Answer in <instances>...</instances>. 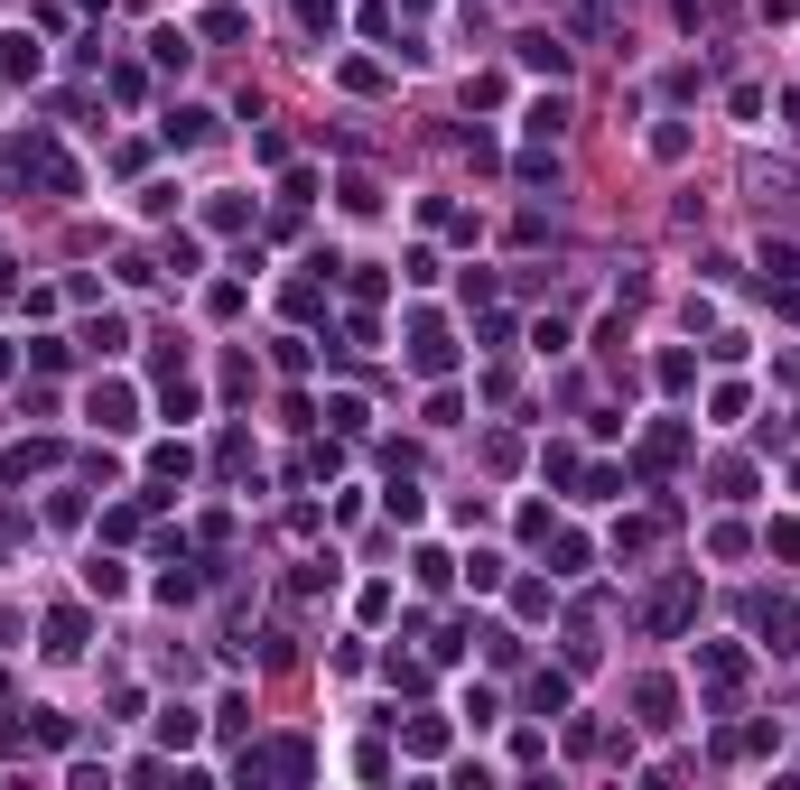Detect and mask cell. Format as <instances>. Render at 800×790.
Masks as SVG:
<instances>
[{"instance_id":"cell-13","label":"cell","mask_w":800,"mask_h":790,"mask_svg":"<svg viewBox=\"0 0 800 790\" xmlns=\"http://www.w3.org/2000/svg\"><path fill=\"white\" fill-rule=\"evenodd\" d=\"M187 465H196L187 446H159V456H149V474H159V484H187Z\"/></svg>"},{"instance_id":"cell-15","label":"cell","mask_w":800,"mask_h":790,"mask_svg":"<svg viewBox=\"0 0 800 790\" xmlns=\"http://www.w3.org/2000/svg\"><path fill=\"white\" fill-rule=\"evenodd\" d=\"M409 753H447V725H437V717H409Z\"/></svg>"},{"instance_id":"cell-12","label":"cell","mask_w":800,"mask_h":790,"mask_svg":"<svg viewBox=\"0 0 800 790\" xmlns=\"http://www.w3.org/2000/svg\"><path fill=\"white\" fill-rule=\"evenodd\" d=\"M466 586H475V595L503 586V559H494V549H475V559H466Z\"/></svg>"},{"instance_id":"cell-16","label":"cell","mask_w":800,"mask_h":790,"mask_svg":"<svg viewBox=\"0 0 800 790\" xmlns=\"http://www.w3.org/2000/svg\"><path fill=\"white\" fill-rule=\"evenodd\" d=\"M763 549H772V559H800V521H772V531H763Z\"/></svg>"},{"instance_id":"cell-7","label":"cell","mask_w":800,"mask_h":790,"mask_svg":"<svg viewBox=\"0 0 800 790\" xmlns=\"http://www.w3.org/2000/svg\"><path fill=\"white\" fill-rule=\"evenodd\" d=\"M689 614V576H670V586L652 595V632H670V623H680Z\"/></svg>"},{"instance_id":"cell-4","label":"cell","mask_w":800,"mask_h":790,"mask_svg":"<svg viewBox=\"0 0 800 790\" xmlns=\"http://www.w3.org/2000/svg\"><path fill=\"white\" fill-rule=\"evenodd\" d=\"M205 130H215V112H205V102H177L168 112V149H196Z\"/></svg>"},{"instance_id":"cell-5","label":"cell","mask_w":800,"mask_h":790,"mask_svg":"<svg viewBox=\"0 0 800 790\" xmlns=\"http://www.w3.org/2000/svg\"><path fill=\"white\" fill-rule=\"evenodd\" d=\"M763 632H772V651H800V604L772 595V604H763Z\"/></svg>"},{"instance_id":"cell-1","label":"cell","mask_w":800,"mask_h":790,"mask_svg":"<svg viewBox=\"0 0 800 790\" xmlns=\"http://www.w3.org/2000/svg\"><path fill=\"white\" fill-rule=\"evenodd\" d=\"M699 679H708L717 698H735V689H744V651H735V642H699Z\"/></svg>"},{"instance_id":"cell-11","label":"cell","mask_w":800,"mask_h":790,"mask_svg":"<svg viewBox=\"0 0 800 790\" xmlns=\"http://www.w3.org/2000/svg\"><path fill=\"white\" fill-rule=\"evenodd\" d=\"M559 121H567V102L550 93V102H531V112H522V130H531V140H559Z\"/></svg>"},{"instance_id":"cell-9","label":"cell","mask_w":800,"mask_h":790,"mask_svg":"<svg viewBox=\"0 0 800 790\" xmlns=\"http://www.w3.org/2000/svg\"><path fill=\"white\" fill-rule=\"evenodd\" d=\"M47 651H57V661H75V651H85V614H57V623H47Z\"/></svg>"},{"instance_id":"cell-6","label":"cell","mask_w":800,"mask_h":790,"mask_svg":"<svg viewBox=\"0 0 800 790\" xmlns=\"http://www.w3.org/2000/svg\"><path fill=\"white\" fill-rule=\"evenodd\" d=\"M522 66H531V75H567V47L531 29V38H522Z\"/></svg>"},{"instance_id":"cell-10","label":"cell","mask_w":800,"mask_h":790,"mask_svg":"<svg viewBox=\"0 0 800 790\" xmlns=\"http://www.w3.org/2000/svg\"><path fill=\"white\" fill-rule=\"evenodd\" d=\"M531 717H567V679H550V670L531 679Z\"/></svg>"},{"instance_id":"cell-14","label":"cell","mask_w":800,"mask_h":790,"mask_svg":"<svg viewBox=\"0 0 800 790\" xmlns=\"http://www.w3.org/2000/svg\"><path fill=\"white\" fill-rule=\"evenodd\" d=\"M345 215H382V187H373V177H345Z\"/></svg>"},{"instance_id":"cell-8","label":"cell","mask_w":800,"mask_h":790,"mask_svg":"<svg viewBox=\"0 0 800 790\" xmlns=\"http://www.w3.org/2000/svg\"><path fill=\"white\" fill-rule=\"evenodd\" d=\"M38 465H57V446H10V456H0V474H10V484H29Z\"/></svg>"},{"instance_id":"cell-2","label":"cell","mask_w":800,"mask_h":790,"mask_svg":"<svg viewBox=\"0 0 800 790\" xmlns=\"http://www.w3.org/2000/svg\"><path fill=\"white\" fill-rule=\"evenodd\" d=\"M409 363H419V373H447V363H456V345H447L437 316H409Z\"/></svg>"},{"instance_id":"cell-3","label":"cell","mask_w":800,"mask_h":790,"mask_svg":"<svg viewBox=\"0 0 800 790\" xmlns=\"http://www.w3.org/2000/svg\"><path fill=\"white\" fill-rule=\"evenodd\" d=\"M131 409H140V401H131L121 382H93V401H85V418H93V428H112V437L131 428Z\"/></svg>"}]
</instances>
